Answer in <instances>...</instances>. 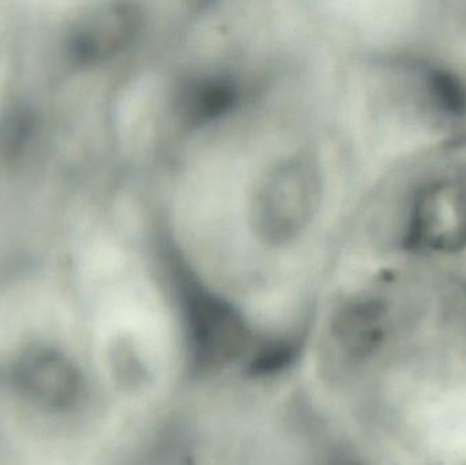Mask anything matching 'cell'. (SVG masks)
Returning a JSON list of instances; mask_svg holds the SVG:
<instances>
[{"label":"cell","instance_id":"cell-1","mask_svg":"<svg viewBox=\"0 0 466 465\" xmlns=\"http://www.w3.org/2000/svg\"><path fill=\"white\" fill-rule=\"evenodd\" d=\"M319 164L306 153L289 156L258 180L249 220L260 242L284 246L300 237L322 199Z\"/></svg>","mask_w":466,"mask_h":465},{"label":"cell","instance_id":"cell-5","mask_svg":"<svg viewBox=\"0 0 466 465\" xmlns=\"http://www.w3.org/2000/svg\"><path fill=\"white\" fill-rule=\"evenodd\" d=\"M179 114L193 125H202L224 116L238 101L236 82L226 76L191 79L179 92Z\"/></svg>","mask_w":466,"mask_h":465},{"label":"cell","instance_id":"cell-2","mask_svg":"<svg viewBox=\"0 0 466 465\" xmlns=\"http://www.w3.org/2000/svg\"><path fill=\"white\" fill-rule=\"evenodd\" d=\"M13 379L25 398L52 411L73 409L82 395L78 368L56 349H27L16 359Z\"/></svg>","mask_w":466,"mask_h":465},{"label":"cell","instance_id":"cell-4","mask_svg":"<svg viewBox=\"0 0 466 465\" xmlns=\"http://www.w3.org/2000/svg\"><path fill=\"white\" fill-rule=\"evenodd\" d=\"M413 248L453 251L466 245V194L456 185H434L419 196L410 221Z\"/></svg>","mask_w":466,"mask_h":465},{"label":"cell","instance_id":"cell-3","mask_svg":"<svg viewBox=\"0 0 466 465\" xmlns=\"http://www.w3.org/2000/svg\"><path fill=\"white\" fill-rule=\"evenodd\" d=\"M142 14L128 3H108L87 11L70 35V54L84 66L100 65L122 54L136 40Z\"/></svg>","mask_w":466,"mask_h":465}]
</instances>
